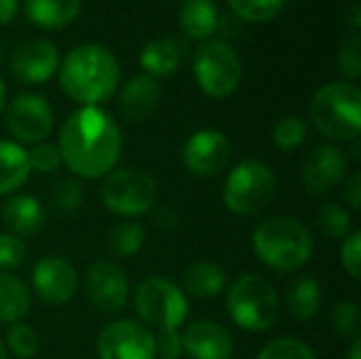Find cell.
Listing matches in <instances>:
<instances>
[{
	"instance_id": "f35d334b",
	"label": "cell",
	"mask_w": 361,
	"mask_h": 359,
	"mask_svg": "<svg viewBox=\"0 0 361 359\" xmlns=\"http://www.w3.org/2000/svg\"><path fill=\"white\" fill-rule=\"evenodd\" d=\"M361 262V233H351L343 245V264L353 279H360Z\"/></svg>"
},
{
	"instance_id": "4fadbf2b",
	"label": "cell",
	"mask_w": 361,
	"mask_h": 359,
	"mask_svg": "<svg viewBox=\"0 0 361 359\" xmlns=\"http://www.w3.org/2000/svg\"><path fill=\"white\" fill-rule=\"evenodd\" d=\"M34 290L36 294L49 303V305H63L68 303L78 288V277L76 271L57 256H47L42 258L32 273Z\"/></svg>"
},
{
	"instance_id": "3957f363",
	"label": "cell",
	"mask_w": 361,
	"mask_h": 359,
	"mask_svg": "<svg viewBox=\"0 0 361 359\" xmlns=\"http://www.w3.org/2000/svg\"><path fill=\"white\" fill-rule=\"evenodd\" d=\"M254 250L258 258L277 271L300 269L313 254V237L309 229L290 216L264 220L254 233Z\"/></svg>"
},
{
	"instance_id": "30bf717a",
	"label": "cell",
	"mask_w": 361,
	"mask_h": 359,
	"mask_svg": "<svg viewBox=\"0 0 361 359\" xmlns=\"http://www.w3.org/2000/svg\"><path fill=\"white\" fill-rule=\"evenodd\" d=\"M97 353L99 359H154V336L131 320L114 322L102 330Z\"/></svg>"
},
{
	"instance_id": "603a6c76",
	"label": "cell",
	"mask_w": 361,
	"mask_h": 359,
	"mask_svg": "<svg viewBox=\"0 0 361 359\" xmlns=\"http://www.w3.org/2000/svg\"><path fill=\"white\" fill-rule=\"evenodd\" d=\"M140 63L148 72V76H152V78L154 76H169L180 66V49L169 38L150 40L140 53Z\"/></svg>"
},
{
	"instance_id": "9a60e30c",
	"label": "cell",
	"mask_w": 361,
	"mask_h": 359,
	"mask_svg": "<svg viewBox=\"0 0 361 359\" xmlns=\"http://www.w3.org/2000/svg\"><path fill=\"white\" fill-rule=\"evenodd\" d=\"M59 66V51L49 40H30L21 44L11 59L13 74L23 83H44L49 80Z\"/></svg>"
},
{
	"instance_id": "484cf974",
	"label": "cell",
	"mask_w": 361,
	"mask_h": 359,
	"mask_svg": "<svg viewBox=\"0 0 361 359\" xmlns=\"http://www.w3.org/2000/svg\"><path fill=\"white\" fill-rule=\"evenodd\" d=\"M288 307L290 313L298 320H311L317 315L322 307V290L319 284L313 277H302L298 279L290 292H288Z\"/></svg>"
},
{
	"instance_id": "f1b7e54d",
	"label": "cell",
	"mask_w": 361,
	"mask_h": 359,
	"mask_svg": "<svg viewBox=\"0 0 361 359\" xmlns=\"http://www.w3.org/2000/svg\"><path fill=\"white\" fill-rule=\"evenodd\" d=\"M317 222L322 226V231L332 237V239H345L349 237L351 231V216L347 209H343L336 203H326L319 214H317Z\"/></svg>"
},
{
	"instance_id": "7402d4cb",
	"label": "cell",
	"mask_w": 361,
	"mask_h": 359,
	"mask_svg": "<svg viewBox=\"0 0 361 359\" xmlns=\"http://www.w3.org/2000/svg\"><path fill=\"white\" fill-rule=\"evenodd\" d=\"M30 176L27 152L13 142H0V195L19 188Z\"/></svg>"
},
{
	"instance_id": "f6af8a7d",
	"label": "cell",
	"mask_w": 361,
	"mask_h": 359,
	"mask_svg": "<svg viewBox=\"0 0 361 359\" xmlns=\"http://www.w3.org/2000/svg\"><path fill=\"white\" fill-rule=\"evenodd\" d=\"M0 359H6V355H4V347H2V343H0Z\"/></svg>"
},
{
	"instance_id": "60d3db41",
	"label": "cell",
	"mask_w": 361,
	"mask_h": 359,
	"mask_svg": "<svg viewBox=\"0 0 361 359\" xmlns=\"http://www.w3.org/2000/svg\"><path fill=\"white\" fill-rule=\"evenodd\" d=\"M154 224L169 231V229H176L178 226V214L171 209V207H159L154 212Z\"/></svg>"
},
{
	"instance_id": "ffe728a7",
	"label": "cell",
	"mask_w": 361,
	"mask_h": 359,
	"mask_svg": "<svg viewBox=\"0 0 361 359\" xmlns=\"http://www.w3.org/2000/svg\"><path fill=\"white\" fill-rule=\"evenodd\" d=\"M2 220L17 235H34L44 224V212L34 197L19 195L2 207Z\"/></svg>"
},
{
	"instance_id": "836d02e7",
	"label": "cell",
	"mask_w": 361,
	"mask_h": 359,
	"mask_svg": "<svg viewBox=\"0 0 361 359\" xmlns=\"http://www.w3.org/2000/svg\"><path fill=\"white\" fill-rule=\"evenodd\" d=\"M332 326L341 336H357L361 326L357 305L355 303H341L332 311Z\"/></svg>"
},
{
	"instance_id": "8d00e7d4",
	"label": "cell",
	"mask_w": 361,
	"mask_h": 359,
	"mask_svg": "<svg viewBox=\"0 0 361 359\" xmlns=\"http://www.w3.org/2000/svg\"><path fill=\"white\" fill-rule=\"evenodd\" d=\"M338 68L345 76L349 78H357L361 74V53H360V38L353 36L349 38L341 53H338Z\"/></svg>"
},
{
	"instance_id": "ee69618b",
	"label": "cell",
	"mask_w": 361,
	"mask_h": 359,
	"mask_svg": "<svg viewBox=\"0 0 361 359\" xmlns=\"http://www.w3.org/2000/svg\"><path fill=\"white\" fill-rule=\"evenodd\" d=\"M4 102H6V89H4V83H2V78H0V114H2V110H4Z\"/></svg>"
},
{
	"instance_id": "9c48e42d",
	"label": "cell",
	"mask_w": 361,
	"mask_h": 359,
	"mask_svg": "<svg viewBox=\"0 0 361 359\" xmlns=\"http://www.w3.org/2000/svg\"><path fill=\"white\" fill-rule=\"evenodd\" d=\"M102 199L108 209L121 216H140L154 205L157 184L154 180L135 167H123L112 171L102 186Z\"/></svg>"
},
{
	"instance_id": "1f68e13d",
	"label": "cell",
	"mask_w": 361,
	"mask_h": 359,
	"mask_svg": "<svg viewBox=\"0 0 361 359\" xmlns=\"http://www.w3.org/2000/svg\"><path fill=\"white\" fill-rule=\"evenodd\" d=\"M6 343L11 347V351L21 359H30L36 355L38 351V336L36 332L25 326V324H13L6 332Z\"/></svg>"
},
{
	"instance_id": "ba28073f",
	"label": "cell",
	"mask_w": 361,
	"mask_h": 359,
	"mask_svg": "<svg viewBox=\"0 0 361 359\" xmlns=\"http://www.w3.org/2000/svg\"><path fill=\"white\" fill-rule=\"evenodd\" d=\"M135 311L152 328L178 330L184 324L188 305L184 294L167 279H146L135 290Z\"/></svg>"
},
{
	"instance_id": "f546056e",
	"label": "cell",
	"mask_w": 361,
	"mask_h": 359,
	"mask_svg": "<svg viewBox=\"0 0 361 359\" xmlns=\"http://www.w3.org/2000/svg\"><path fill=\"white\" fill-rule=\"evenodd\" d=\"M286 0H228L231 8L247 21H269L279 15Z\"/></svg>"
},
{
	"instance_id": "52a82bcc",
	"label": "cell",
	"mask_w": 361,
	"mask_h": 359,
	"mask_svg": "<svg viewBox=\"0 0 361 359\" xmlns=\"http://www.w3.org/2000/svg\"><path fill=\"white\" fill-rule=\"evenodd\" d=\"M195 76L201 89L216 97H228L241 83V59L233 47L222 40L203 42L195 53Z\"/></svg>"
},
{
	"instance_id": "74e56055",
	"label": "cell",
	"mask_w": 361,
	"mask_h": 359,
	"mask_svg": "<svg viewBox=\"0 0 361 359\" xmlns=\"http://www.w3.org/2000/svg\"><path fill=\"white\" fill-rule=\"evenodd\" d=\"M154 353H159L161 359H180L184 349L178 330H161L159 341L154 339Z\"/></svg>"
},
{
	"instance_id": "5b68a950",
	"label": "cell",
	"mask_w": 361,
	"mask_h": 359,
	"mask_svg": "<svg viewBox=\"0 0 361 359\" xmlns=\"http://www.w3.org/2000/svg\"><path fill=\"white\" fill-rule=\"evenodd\" d=\"M226 305L237 326L250 332L269 330L279 315L277 292L260 275L239 277L228 290Z\"/></svg>"
},
{
	"instance_id": "8992f818",
	"label": "cell",
	"mask_w": 361,
	"mask_h": 359,
	"mask_svg": "<svg viewBox=\"0 0 361 359\" xmlns=\"http://www.w3.org/2000/svg\"><path fill=\"white\" fill-rule=\"evenodd\" d=\"M275 176L260 161H243L237 165L224 184V203L231 212L252 216L269 205L275 195Z\"/></svg>"
},
{
	"instance_id": "277c9868",
	"label": "cell",
	"mask_w": 361,
	"mask_h": 359,
	"mask_svg": "<svg viewBox=\"0 0 361 359\" xmlns=\"http://www.w3.org/2000/svg\"><path fill=\"white\" fill-rule=\"evenodd\" d=\"M315 127L332 140H355L361 131V91L351 83H330L311 102Z\"/></svg>"
},
{
	"instance_id": "7bdbcfd3",
	"label": "cell",
	"mask_w": 361,
	"mask_h": 359,
	"mask_svg": "<svg viewBox=\"0 0 361 359\" xmlns=\"http://www.w3.org/2000/svg\"><path fill=\"white\" fill-rule=\"evenodd\" d=\"M349 359H361L360 341H353V345H351V351H349Z\"/></svg>"
},
{
	"instance_id": "8fae6325",
	"label": "cell",
	"mask_w": 361,
	"mask_h": 359,
	"mask_svg": "<svg viewBox=\"0 0 361 359\" xmlns=\"http://www.w3.org/2000/svg\"><path fill=\"white\" fill-rule=\"evenodd\" d=\"M6 125L17 140L36 144L51 133L53 112L42 97L34 93H23V95H17L8 104Z\"/></svg>"
},
{
	"instance_id": "5bb4252c",
	"label": "cell",
	"mask_w": 361,
	"mask_h": 359,
	"mask_svg": "<svg viewBox=\"0 0 361 359\" xmlns=\"http://www.w3.org/2000/svg\"><path fill=\"white\" fill-rule=\"evenodd\" d=\"M87 292L93 305L104 313H118L129 298L125 273L110 262H95L87 273Z\"/></svg>"
},
{
	"instance_id": "ab89813d",
	"label": "cell",
	"mask_w": 361,
	"mask_h": 359,
	"mask_svg": "<svg viewBox=\"0 0 361 359\" xmlns=\"http://www.w3.org/2000/svg\"><path fill=\"white\" fill-rule=\"evenodd\" d=\"M345 199L353 205V209H360L361 207V176L360 174H353L349 180H347V186H345Z\"/></svg>"
},
{
	"instance_id": "e575fe53",
	"label": "cell",
	"mask_w": 361,
	"mask_h": 359,
	"mask_svg": "<svg viewBox=\"0 0 361 359\" xmlns=\"http://www.w3.org/2000/svg\"><path fill=\"white\" fill-rule=\"evenodd\" d=\"M27 161H30V169L49 174V171H53V169L59 167L61 154H59V150H57L55 146H51V144H40V146H36L32 152H27Z\"/></svg>"
},
{
	"instance_id": "6da1fadb",
	"label": "cell",
	"mask_w": 361,
	"mask_h": 359,
	"mask_svg": "<svg viewBox=\"0 0 361 359\" xmlns=\"http://www.w3.org/2000/svg\"><path fill=\"white\" fill-rule=\"evenodd\" d=\"M121 131L114 118L97 106H85L68 116L59 135L63 163L82 178H102L121 154Z\"/></svg>"
},
{
	"instance_id": "7c38bea8",
	"label": "cell",
	"mask_w": 361,
	"mask_h": 359,
	"mask_svg": "<svg viewBox=\"0 0 361 359\" xmlns=\"http://www.w3.org/2000/svg\"><path fill=\"white\" fill-rule=\"evenodd\" d=\"M231 161V142L214 129L197 131L184 146V163L197 176H216Z\"/></svg>"
},
{
	"instance_id": "d6986e66",
	"label": "cell",
	"mask_w": 361,
	"mask_h": 359,
	"mask_svg": "<svg viewBox=\"0 0 361 359\" xmlns=\"http://www.w3.org/2000/svg\"><path fill=\"white\" fill-rule=\"evenodd\" d=\"M30 21L40 28L55 30L72 23L80 13V0H23Z\"/></svg>"
},
{
	"instance_id": "cb8c5ba5",
	"label": "cell",
	"mask_w": 361,
	"mask_h": 359,
	"mask_svg": "<svg viewBox=\"0 0 361 359\" xmlns=\"http://www.w3.org/2000/svg\"><path fill=\"white\" fill-rule=\"evenodd\" d=\"M27 311H30L27 288L19 279L0 273V322L17 324L27 315Z\"/></svg>"
},
{
	"instance_id": "4316f807",
	"label": "cell",
	"mask_w": 361,
	"mask_h": 359,
	"mask_svg": "<svg viewBox=\"0 0 361 359\" xmlns=\"http://www.w3.org/2000/svg\"><path fill=\"white\" fill-rule=\"evenodd\" d=\"M142 243H144V229L137 222H121L108 235L110 250L121 258L133 256L142 248Z\"/></svg>"
},
{
	"instance_id": "d4e9b609",
	"label": "cell",
	"mask_w": 361,
	"mask_h": 359,
	"mask_svg": "<svg viewBox=\"0 0 361 359\" xmlns=\"http://www.w3.org/2000/svg\"><path fill=\"white\" fill-rule=\"evenodd\" d=\"M226 281L224 271L214 264V262H197L186 271L184 277V286L188 290V294L197 296V298H209L222 292Z\"/></svg>"
},
{
	"instance_id": "e0dca14e",
	"label": "cell",
	"mask_w": 361,
	"mask_h": 359,
	"mask_svg": "<svg viewBox=\"0 0 361 359\" xmlns=\"http://www.w3.org/2000/svg\"><path fill=\"white\" fill-rule=\"evenodd\" d=\"M182 349L192 359H231L233 339L214 322H197L186 328Z\"/></svg>"
},
{
	"instance_id": "2e32d148",
	"label": "cell",
	"mask_w": 361,
	"mask_h": 359,
	"mask_svg": "<svg viewBox=\"0 0 361 359\" xmlns=\"http://www.w3.org/2000/svg\"><path fill=\"white\" fill-rule=\"evenodd\" d=\"M347 174V157L332 144L317 146L302 165V182L311 193H328L343 182Z\"/></svg>"
},
{
	"instance_id": "d6a6232c",
	"label": "cell",
	"mask_w": 361,
	"mask_h": 359,
	"mask_svg": "<svg viewBox=\"0 0 361 359\" xmlns=\"http://www.w3.org/2000/svg\"><path fill=\"white\" fill-rule=\"evenodd\" d=\"M305 135H307V125L300 116H286L273 129V140L283 150L296 148L305 140Z\"/></svg>"
},
{
	"instance_id": "ac0fdd59",
	"label": "cell",
	"mask_w": 361,
	"mask_h": 359,
	"mask_svg": "<svg viewBox=\"0 0 361 359\" xmlns=\"http://www.w3.org/2000/svg\"><path fill=\"white\" fill-rule=\"evenodd\" d=\"M159 99H161L159 83L148 74H140L125 85L121 93V112L127 121L140 123L146 121L157 110Z\"/></svg>"
},
{
	"instance_id": "7a4b0ae2",
	"label": "cell",
	"mask_w": 361,
	"mask_h": 359,
	"mask_svg": "<svg viewBox=\"0 0 361 359\" xmlns=\"http://www.w3.org/2000/svg\"><path fill=\"white\" fill-rule=\"evenodd\" d=\"M121 78L116 57L102 44L89 42L72 49L59 68L63 91L80 104L95 106L108 99Z\"/></svg>"
},
{
	"instance_id": "b9f144b4",
	"label": "cell",
	"mask_w": 361,
	"mask_h": 359,
	"mask_svg": "<svg viewBox=\"0 0 361 359\" xmlns=\"http://www.w3.org/2000/svg\"><path fill=\"white\" fill-rule=\"evenodd\" d=\"M19 0H0V25L11 23L17 17Z\"/></svg>"
},
{
	"instance_id": "4dcf8cb0",
	"label": "cell",
	"mask_w": 361,
	"mask_h": 359,
	"mask_svg": "<svg viewBox=\"0 0 361 359\" xmlns=\"http://www.w3.org/2000/svg\"><path fill=\"white\" fill-rule=\"evenodd\" d=\"M258 359H315V355L305 343L286 336V339H277L269 343L260 351Z\"/></svg>"
},
{
	"instance_id": "44dd1931",
	"label": "cell",
	"mask_w": 361,
	"mask_h": 359,
	"mask_svg": "<svg viewBox=\"0 0 361 359\" xmlns=\"http://www.w3.org/2000/svg\"><path fill=\"white\" fill-rule=\"evenodd\" d=\"M180 23L192 38H207L218 28V8L214 0H182Z\"/></svg>"
},
{
	"instance_id": "d590c367",
	"label": "cell",
	"mask_w": 361,
	"mask_h": 359,
	"mask_svg": "<svg viewBox=\"0 0 361 359\" xmlns=\"http://www.w3.org/2000/svg\"><path fill=\"white\" fill-rule=\"evenodd\" d=\"M25 260V243L11 235H0V269H17Z\"/></svg>"
},
{
	"instance_id": "83f0119b",
	"label": "cell",
	"mask_w": 361,
	"mask_h": 359,
	"mask_svg": "<svg viewBox=\"0 0 361 359\" xmlns=\"http://www.w3.org/2000/svg\"><path fill=\"white\" fill-rule=\"evenodd\" d=\"M49 203L55 212H74L80 207L82 203V186L78 180H72V178H61L59 182H55L53 190H51V197H49Z\"/></svg>"
}]
</instances>
